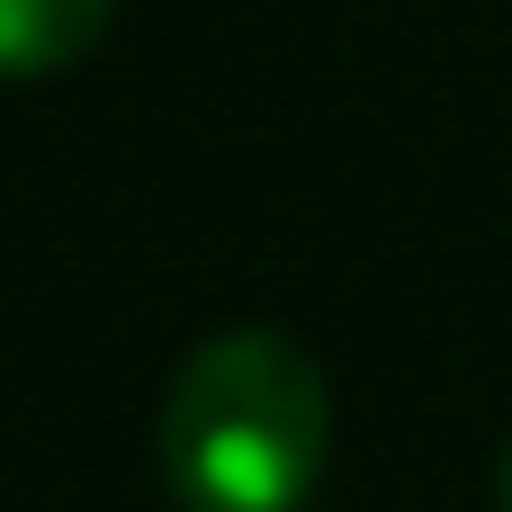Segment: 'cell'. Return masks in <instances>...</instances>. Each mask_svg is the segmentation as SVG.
Listing matches in <instances>:
<instances>
[{
  "label": "cell",
  "mask_w": 512,
  "mask_h": 512,
  "mask_svg": "<svg viewBox=\"0 0 512 512\" xmlns=\"http://www.w3.org/2000/svg\"><path fill=\"white\" fill-rule=\"evenodd\" d=\"M324 450L333 396L288 333H216L162 396V486L180 512H306Z\"/></svg>",
  "instance_id": "1"
},
{
  "label": "cell",
  "mask_w": 512,
  "mask_h": 512,
  "mask_svg": "<svg viewBox=\"0 0 512 512\" xmlns=\"http://www.w3.org/2000/svg\"><path fill=\"white\" fill-rule=\"evenodd\" d=\"M117 0H0V81H45L108 36Z\"/></svg>",
  "instance_id": "2"
},
{
  "label": "cell",
  "mask_w": 512,
  "mask_h": 512,
  "mask_svg": "<svg viewBox=\"0 0 512 512\" xmlns=\"http://www.w3.org/2000/svg\"><path fill=\"white\" fill-rule=\"evenodd\" d=\"M495 495H504V512H512V450H504V468H495Z\"/></svg>",
  "instance_id": "3"
}]
</instances>
